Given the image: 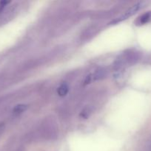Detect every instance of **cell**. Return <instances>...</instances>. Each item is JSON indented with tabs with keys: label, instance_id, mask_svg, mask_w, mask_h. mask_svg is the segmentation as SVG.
<instances>
[{
	"label": "cell",
	"instance_id": "5b68a950",
	"mask_svg": "<svg viewBox=\"0 0 151 151\" xmlns=\"http://www.w3.org/2000/svg\"><path fill=\"white\" fill-rule=\"evenodd\" d=\"M104 75H105V71L98 70L97 72L95 73L93 78H94L95 80H99V79H101L102 78H103Z\"/></svg>",
	"mask_w": 151,
	"mask_h": 151
},
{
	"label": "cell",
	"instance_id": "6da1fadb",
	"mask_svg": "<svg viewBox=\"0 0 151 151\" xmlns=\"http://www.w3.org/2000/svg\"><path fill=\"white\" fill-rule=\"evenodd\" d=\"M144 4H145L144 1H141V2H138L137 4H134L133 7H131L129 10H127V11L122 15V16H121L119 18H118L117 19L114 20L113 22H112V24H116L120 22H122V21L124 20H126L127 19L130 18V16L134 15L136 13H137V11H139L142 7L144 6Z\"/></svg>",
	"mask_w": 151,
	"mask_h": 151
},
{
	"label": "cell",
	"instance_id": "7a4b0ae2",
	"mask_svg": "<svg viewBox=\"0 0 151 151\" xmlns=\"http://www.w3.org/2000/svg\"><path fill=\"white\" fill-rule=\"evenodd\" d=\"M151 20V12H147L146 13H144L141 16L138 18L136 20V24L137 25H142L147 24Z\"/></svg>",
	"mask_w": 151,
	"mask_h": 151
},
{
	"label": "cell",
	"instance_id": "8992f818",
	"mask_svg": "<svg viewBox=\"0 0 151 151\" xmlns=\"http://www.w3.org/2000/svg\"><path fill=\"white\" fill-rule=\"evenodd\" d=\"M150 151H151V149H150Z\"/></svg>",
	"mask_w": 151,
	"mask_h": 151
},
{
	"label": "cell",
	"instance_id": "3957f363",
	"mask_svg": "<svg viewBox=\"0 0 151 151\" xmlns=\"http://www.w3.org/2000/svg\"><path fill=\"white\" fill-rule=\"evenodd\" d=\"M68 91H69V86L67 83H62L60 85V86L58 88L57 93L60 97H64L68 94Z\"/></svg>",
	"mask_w": 151,
	"mask_h": 151
},
{
	"label": "cell",
	"instance_id": "277c9868",
	"mask_svg": "<svg viewBox=\"0 0 151 151\" xmlns=\"http://www.w3.org/2000/svg\"><path fill=\"white\" fill-rule=\"evenodd\" d=\"M27 109H28V106L27 105L19 104L15 106L13 110V112L14 114H22V112L25 111Z\"/></svg>",
	"mask_w": 151,
	"mask_h": 151
}]
</instances>
